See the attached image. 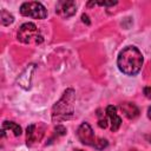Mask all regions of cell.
Returning <instances> with one entry per match:
<instances>
[{"label":"cell","instance_id":"13","mask_svg":"<svg viewBox=\"0 0 151 151\" xmlns=\"http://www.w3.org/2000/svg\"><path fill=\"white\" fill-rule=\"evenodd\" d=\"M98 125H99V127H101V129H106V127H107V119H106V118L99 119Z\"/></svg>","mask_w":151,"mask_h":151},{"label":"cell","instance_id":"10","mask_svg":"<svg viewBox=\"0 0 151 151\" xmlns=\"http://www.w3.org/2000/svg\"><path fill=\"white\" fill-rule=\"evenodd\" d=\"M9 132H12L15 137H18L21 134V127L18 124H15L14 122H4L2 129H1V134L6 136Z\"/></svg>","mask_w":151,"mask_h":151},{"label":"cell","instance_id":"4","mask_svg":"<svg viewBox=\"0 0 151 151\" xmlns=\"http://www.w3.org/2000/svg\"><path fill=\"white\" fill-rule=\"evenodd\" d=\"M19 41L28 45H39L44 41V38L38 29V27L33 22H25L20 26L18 34H17Z\"/></svg>","mask_w":151,"mask_h":151},{"label":"cell","instance_id":"9","mask_svg":"<svg viewBox=\"0 0 151 151\" xmlns=\"http://www.w3.org/2000/svg\"><path fill=\"white\" fill-rule=\"evenodd\" d=\"M119 107H120L122 112L129 119H134V118H137L139 116V110H138V107L133 103H127V101L126 103H122L119 105Z\"/></svg>","mask_w":151,"mask_h":151},{"label":"cell","instance_id":"15","mask_svg":"<svg viewBox=\"0 0 151 151\" xmlns=\"http://www.w3.org/2000/svg\"><path fill=\"white\" fill-rule=\"evenodd\" d=\"M144 93L146 96V98H151V86H147L144 88Z\"/></svg>","mask_w":151,"mask_h":151},{"label":"cell","instance_id":"1","mask_svg":"<svg viewBox=\"0 0 151 151\" xmlns=\"http://www.w3.org/2000/svg\"><path fill=\"white\" fill-rule=\"evenodd\" d=\"M143 54L134 46H127L120 51L117 65L119 70L126 76H136L143 66Z\"/></svg>","mask_w":151,"mask_h":151},{"label":"cell","instance_id":"11","mask_svg":"<svg viewBox=\"0 0 151 151\" xmlns=\"http://www.w3.org/2000/svg\"><path fill=\"white\" fill-rule=\"evenodd\" d=\"M33 71H34V65L31 64V65H28V66L26 67V71H24V73L28 72V74H32ZM18 81H19L20 86L24 87V88H29V87H31V76H28V78H27V77H25V76L21 74V76H19Z\"/></svg>","mask_w":151,"mask_h":151},{"label":"cell","instance_id":"18","mask_svg":"<svg viewBox=\"0 0 151 151\" xmlns=\"http://www.w3.org/2000/svg\"><path fill=\"white\" fill-rule=\"evenodd\" d=\"M147 139H149V142H150V143H151V134H150V136H149V137H147Z\"/></svg>","mask_w":151,"mask_h":151},{"label":"cell","instance_id":"2","mask_svg":"<svg viewBox=\"0 0 151 151\" xmlns=\"http://www.w3.org/2000/svg\"><path fill=\"white\" fill-rule=\"evenodd\" d=\"M73 103H74V91L72 88H68L63 93V97L54 104L52 109V120L54 123H60L72 118Z\"/></svg>","mask_w":151,"mask_h":151},{"label":"cell","instance_id":"19","mask_svg":"<svg viewBox=\"0 0 151 151\" xmlns=\"http://www.w3.org/2000/svg\"><path fill=\"white\" fill-rule=\"evenodd\" d=\"M131 151H137V150H131Z\"/></svg>","mask_w":151,"mask_h":151},{"label":"cell","instance_id":"3","mask_svg":"<svg viewBox=\"0 0 151 151\" xmlns=\"http://www.w3.org/2000/svg\"><path fill=\"white\" fill-rule=\"evenodd\" d=\"M77 136H78L79 140L83 144L92 146V147H94L97 150H103L109 144L106 139H103V138H99V137L94 136V132H93L92 127L90 126L88 123H85V122L81 123L80 126L78 127Z\"/></svg>","mask_w":151,"mask_h":151},{"label":"cell","instance_id":"14","mask_svg":"<svg viewBox=\"0 0 151 151\" xmlns=\"http://www.w3.org/2000/svg\"><path fill=\"white\" fill-rule=\"evenodd\" d=\"M55 132H58L59 134H65L66 133V129L64 126H61V125H58L55 127Z\"/></svg>","mask_w":151,"mask_h":151},{"label":"cell","instance_id":"12","mask_svg":"<svg viewBox=\"0 0 151 151\" xmlns=\"http://www.w3.org/2000/svg\"><path fill=\"white\" fill-rule=\"evenodd\" d=\"M13 21H14V17L9 12H7L6 9H2L1 11V24L4 26H7V25L12 24Z\"/></svg>","mask_w":151,"mask_h":151},{"label":"cell","instance_id":"16","mask_svg":"<svg viewBox=\"0 0 151 151\" xmlns=\"http://www.w3.org/2000/svg\"><path fill=\"white\" fill-rule=\"evenodd\" d=\"M81 19H83V21H84V22H86L87 25H90V20H88V17H87L86 14H83V15H81Z\"/></svg>","mask_w":151,"mask_h":151},{"label":"cell","instance_id":"7","mask_svg":"<svg viewBox=\"0 0 151 151\" xmlns=\"http://www.w3.org/2000/svg\"><path fill=\"white\" fill-rule=\"evenodd\" d=\"M76 11H77V5L74 1H71V0H61V1H58L57 2V6H55V13L64 18V19H67L70 17H72L73 14H76Z\"/></svg>","mask_w":151,"mask_h":151},{"label":"cell","instance_id":"20","mask_svg":"<svg viewBox=\"0 0 151 151\" xmlns=\"http://www.w3.org/2000/svg\"><path fill=\"white\" fill-rule=\"evenodd\" d=\"M76 151H81V150H76Z\"/></svg>","mask_w":151,"mask_h":151},{"label":"cell","instance_id":"6","mask_svg":"<svg viewBox=\"0 0 151 151\" xmlns=\"http://www.w3.org/2000/svg\"><path fill=\"white\" fill-rule=\"evenodd\" d=\"M45 133V126L40 123L31 124L26 130V142L28 146H33L34 144L39 143Z\"/></svg>","mask_w":151,"mask_h":151},{"label":"cell","instance_id":"17","mask_svg":"<svg viewBox=\"0 0 151 151\" xmlns=\"http://www.w3.org/2000/svg\"><path fill=\"white\" fill-rule=\"evenodd\" d=\"M147 117L151 119V106L149 107V110H147Z\"/></svg>","mask_w":151,"mask_h":151},{"label":"cell","instance_id":"8","mask_svg":"<svg viewBox=\"0 0 151 151\" xmlns=\"http://www.w3.org/2000/svg\"><path fill=\"white\" fill-rule=\"evenodd\" d=\"M106 116H107V119L110 120L111 123V131L116 132L120 125H122V118L117 114V109L116 106L113 105H109L106 107Z\"/></svg>","mask_w":151,"mask_h":151},{"label":"cell","instance_id":"5","mask_svg":"<svg viewBox=\"0 0 151 151\" xmlns=\"http://www.w3.org/2000/svg\"><path fill=\"white\" fill-rule=\"evenodd\" d=\"M20 13L24 17L33 19H45L47 17V9L45 6L37 1H27L20 6Z\"/></svg>","mask_w":151,"mask_h":151}]
</instances>
